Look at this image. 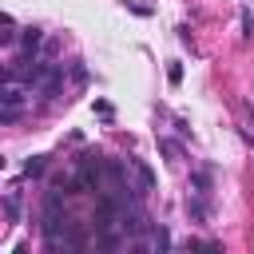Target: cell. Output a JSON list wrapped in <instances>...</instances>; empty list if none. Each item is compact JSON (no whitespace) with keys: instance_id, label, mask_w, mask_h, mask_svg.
<instances>
[{"instance_id":"obj_2","label":"cell","mask_w":254,"mask_h":254,"mask_svg":"<svg viewBox=\"0 0 254 254\" xmlns=\"http://www.w3.org/2000/svg\"><path fill=\"white\" fill-rule=\"evenodd\" d=\"M187 214H190V222H206V202H202L198 190L187 194Z\"/></svg>"},{"instance_id":"obj_8","label":"cell","mask_w":254,"mask_h":254,"mask_svg":"<svg viewBox=\"0 0 254 254\" xmlns=\"http://www.w3.org/2000/svg\"><path fill=\"white\" fill-rule=\"evenodd\" d=\"M151 246H159V250H167V246H171V234H167V230L159 226V230L151 234Z\"/></svg>"},{"instance_id":"obj_5","label":"cell","mask_w":254,"mask_h":254,"mask_svg":"<svg viewBox=\"0 0 254 254\" xmlns=\"http://www.w3.org/2000/svg\"><path fill=\"white\" fill-rule=\"evenodd\" d=\"M190 187H194L198 194H210V175H206V171H194V175H190Z\"/></svg>"},{"instance_id":"obj_12","label":"cell","mask_w":254,"mask_h":254,"mask_svg":"<svg viewBox=\"0 0 254 254\" xmlns=\"http://www.w3.org/2000/svg\"><path fill=\"white\" fill-rule=\"evenodd\" d=\"M159 151H163V155H167V159H175V155H179V147H175V143H171V139H159Z\"/></svg>"},{"instance_id":"obj_6","label":"cell","mask_w":254,"mask_h":254,"mask_svg":"<svg viewBox=\"0 0 254 254\" xmlns=\"http://www.w3.org/2000/svg\"><path fill=\"white\" fill-rule=\"evenodd\" d=\"M4 210H8V218H12V222L20 218V194H16V190H12L8 198H4Z\"/></svg>"},{"instance_id":"obj_7","label":"cell","mask_w":254,"mask_h":254,"mask_svg":"<svg viewBox=\"0 0 254 254\" xmlns=\"http://www.w3.org/2000/svg\"><path fill=\"white\" fill-rule=\"evenodd\" d=\"M44 171V155H32L28 163H24V175H40Z\"/></svg>"},{"instance_id":"obj_11","label":"cell","mask_w":254,"mask_h":254,"mask_svg":"<svg viewBox=\"0 0 254 254\" xmlns=\"http://www.w3.org/2000/svg\"><path fill=\"white\" fill-rule=\"evenodd\" d=\"M167 79H171V83H183V64H171V67H167Z\"/></svg>"},{"instance_id":"obj_9","label":"cell","mask_w":254,"mask_h":254,"mask_svg":"<svg viewBox=\"0 0 254 254\" xmlns=\"http://www.w3.org/2000/svg\"><path fill=\"white\" fill-rule=\"evenodd\" d=\"M238 20H242V36H250V32H254V16H250V8H242Z\"/></svg>"},{"instance_id":"obj_10","label":"cell","mask_w":254,"mask_h":254,"mask_svg":"<svg viewBox=\"0 0 254 254\" xmlns=\"http://www.w3.org/2000/svg\"><path fill=\"white\" fill-rule=\"evenodd\" d=\"M20 115H24L20 107H0V123H16Z\"/></svg>"},{"instance_id":"obj_1","label":"cell","mask_w":254,"mask_h":254,"mask_svg":"<svg viewBox=\"0 0 254 254\" xmlns=\"http://www.w3.org/2000/svg\"><path fill=\"white\" fill-rule=\"evenodd\" d=\"M28 99V83L24 79H0V107H20Z\"/></svg>"},{"instance_id":"obj_3","label":"cell","mask_w":254,"mask_h":254,"mask_svg":"<svg viewBox=\"0 0 254 254\" xmlns=\"http://www.w3.org/2000/svg\"><path fill=\"white\" fill-rule=\"evenodd\" d=\"M131 167H135V175H139V187H143V190H151V187H155V175H151V167H143L139 159H131Z\"/></svg>"},{"instance_id":"obj_4","label":"cell","mask_w":254,"mask_h":254,"mask_svg":"<svg viewBox=\"0 0 254 254\" xmlns=\"http://www.w3.org/2000/svg\"><path fill=\"white\" fill-rule=\"evenodd\" d=\"M40 44H44V32H40V28H24V48H28V52H36Z\"/></svg>"},{"instance_id":"obj_13","label":"cell","mask_w":254,"mask_h":254,"mask_svg":"<svg viewBox=\"0 0 254 254\" xmlns=\"http://www.w3.org/2000/svg\"><path fill=\"white\" fill-rule=\"evenodd\" d=\"M4 75H8V67H0V79H4Z\"/></svg>"},{"instance_id":"obj_14","label":"cell","mask_w":254,"mask_h":254,"mask_svg":"<svg viewBox=\"0 0 254 254\" xmlns=\"http://www.w3.org/2000/svg\"><path fill=\"white\" fill-rule=\"evenodd\" d=\"M0 171H4V155H0Z\"/></svg>"}]
</instances>
